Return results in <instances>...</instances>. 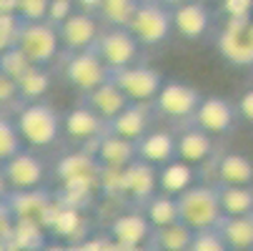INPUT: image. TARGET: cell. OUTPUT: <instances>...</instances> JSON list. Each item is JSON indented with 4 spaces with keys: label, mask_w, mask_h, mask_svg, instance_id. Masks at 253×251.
Listing matches in <instances>:
<instances>
[{
    "label": "cell",
    "mask_w": 253,
    "mask_h": 251,
    "mask_svg": "<svg viewBox=\"0 0 253 251\" xmlns=\"http://www.w3.org/2000/svg\"><path fill=\"white\" fill-rule=\"evenodd\" d=\"M20 141L25 149L43 151L50 149L63 136V121L60 113L53 108L48 100H25L18 103V111L13 118Z\"/></svg>",
    "instance_id": "6da1fadb"
},
{
    "label": "cell",
    "mask_w": 253,
    "mask_h": 251,
    "mask_svg": "<svg viewBox=\"0 0 253 251\" xmlns=\"http://www.w3.org/2000/svg\"><path fill=\"white\" fill-rule=\"evenodd\" d=\"M175 201H178V219H180V224H186L191 231L215 229V224H218L221 216H223L221 206H218L215 184L196 181L183 194H178Z\"/></svg>",
    "instance_id": "7a4b0ae2"
},
{
    "label": "cell",
    "mask_w": 253,
    "mask_h": 251,
    "mask_svg": "<svg viewBox=\"0 0 253 251\" xmlns=\"http://www.w3.org/2000/svg\"><path fill=\"white\" fill-rule=\"evenodd\" d=\"M55 176L63 186V194L70 199H83L100 189V166L85 149L65 153L55 166Z\"/></svg>",
    "instance_id": "3957f363"
},
{
    "label": "cell",
    "mask_w": 253,
    "mask_h": 251,
    "mask_svg": "<svg viewBox=\"0 0 253 251\" xmlns=\"http://www.w3.org/2000/svg\"><path fill=\"white\" fill-rule=\"evenodd\" d=\"M126 28L138 41L140 48L163 46L173 33L170 10L166 5H161L158 0H138V8H135V13H133V18Z\"/></svg>",
    "instance_id": "277c9868"
},
{
    "label": "cell",
    "mask_w": 253,
    "mask_h": 251,
    "mask_svg": "<svg viewBox=\"0 0 253 251\" xmlns=\"http://www.w3.org/2000/svg\"><path fill=\"white\" fill-rule=\"evenodd\" d=\"M215 50L233 68H253V18H226L215 35Z\"/></svg>",
    "instance_id": "5b68a950"
},
{
    "label": "cell",
    "mask_w": 253,
    "mask_h": 251,
    "mask_svg": "<svg viewBox=\"0 0 253 251\" xmlns=\"http://www.w3.org/2000/svg\"><path fill=\"white\" fill-rule=\"evenodd\" d=\"M13 46H18L33 65H43V68H48V65L60 55L58 30H55V25H50L48 20L20 23Z\"/></svg>",
    "instance_id": "8992f818"
},
{
    "label": "cell",
    "mask_w": 253,
    "mask_h": 251,
    "mask_svg": "<svg viewBox=\"0 0 253 251\" xmlns=\"http://www.w3.org/2000/svg\"><path fill=\"white\" fill-rule=\"evenodd\" d=\"M201 98L203 93L186 81H163L156 98L151 100V111L173 121H191Z\"/></svg>",
    "instance_id": "52a82bcc"
},
{
    "label": "cell",
    "mask_w": 253,
    "mask_h": 251,
    "mask_svg": "<svg viewBox=\"0 0 253 251\" xmlns=\"http://www.w3.org/2000/svg\"><path fill=\"white\" fill-rule=\"evenodd\" d=\"M93 50L103 60V65L113 73V70H121V68H128V65L138 63L143 48L128 33V28H103Z\"/></svg>",
    "instance_id": "ba28073f"
},
{
    "label": "cell",
    "mask_w": 253,
    "mask_h": 251,
    "mask_svg": "<svg viewBox=\"0 0 253 251\" xmlns=\"http://www.w3.org/2000/svg\"><path fill=\"white\" fill-rule=\"evenodd\" d=\"M113 83L123 91V96L130 100V103H148L156 98L158 88L163 86V73L146 63H133L128 68H121V70H113L111 73Z\"/></svg>",
    "instance_id": "9c48e42d"
},
{
    "label": "cell",
    "mask_w": 253,
    "mask_h": 251,
    "mask_svg": "<svg viewBox=\"0 0 253 251\" xmlns=\"http://www.w3.org/2000/svg\"><path fill=\"white\" fill-rule=\"evenodd\" d=\"M63 78L76 93L85 96L88 91L111 78V70L103 65L95 50H81V53H68L63 63Z\"/></svg>",
    "instance_id": "30bf717a"
},
{
    "label": "cell",
    "mask_w": 253,
    "mask_h": 251,
    "mask_svg": "<svg viewBox=\"0 0 253 251\" xmlns=\"http://www.w3.org/2000/svg\"><path fill=\"white\" fill-rule=\"evenodd\" d=\"M191 121L196 128L206 131L208 136H226L236 128L238 111H236V103L226 96H203Z\"/></svg>",
    "instance_id": "8fae6325"
},
{
    "label": "cell",
    "mask_w": 253,
    "mask_h": 251,
    "mask_svg": "<svg viewBox=\"0 0 253 251\" xmlns=\"http://www.w3.org/2000/svg\"><path fill=\"white\" fill-rule=\"evenodd\" d=\"M3 166V176L8 191H28V189H38L45 184V161L35 153L33 149H23L8 161L0 163Z\"/></svg>",
    "instance_id": "7c38bea8"
},
{
    "label": "cell",
    "mask_w": 253,
    "mask_h": 251,
    "mask_svg": "<svg viewBox=\"0 0 253 251\" xmlns=\"http://www.w3.org/2000/svg\"><path fill=\"white\" fill-rule=\"evenodd\" d=\"M55 30H58L60 50L81 53V50H93L103 25L95 15L83 13V10H73L60 25H55Z\"/></svg>",
    "instance_id": "4fadbf2b"
},
{
    "label": "cell",
    "mask_w": 253,
    "mask_h": 251,
    "mask_svg": "<svg viewBox=\"0 0 253 251\" xmlns=\"http://www.w3.org/2000/svg\"><path fill=\"white\" fill-rule=\"evenodd\" d=\"M5 201L15 219L38 221L45 226L55 206V194L48 191L45 186H38V189H28V191H8Z\"/></svg>",
    "instance_id": "5bb4252c"
},
{
    "label": "cell",
    "mask_w": 253,
    "mask_h": 251,
    "mask_svg": "<svg viewBox=\"0 0 253 251\" xmlns=\"http://www.w3.org/2000/svg\"><path fill=\"white\" fill-rule=\"evenodd\" d=\"M85 151L93 153V158L98 161L100 168H113V171H123L126 166H130L138 153H135V141L121 138L116 133H103L100 138H95L90 146H85Z\"/></svg>",
    "instance_id": "9a60e30c"
},
{
    "label": "cell",
    "mask_w": 253,
    "mask_h": 251,
    "mask_svg": "<svg viewBox=\"0 0 253 251\" xmlns=\"http://www.w3.org/2000/svg\"><path fill=\"white\" fill-rule=\"evenodd\" d=\"M60 121H63V136L83 143V149L90 146L95 138H100L108 131V123L95 111H90L83 100L78 105H73L70 111L60 113Z\"/></svg>",
    "instance_id": "2e32d148"
},
{
    "label": "cell",
    "mask_w": 253,
    "mask_h": 251,
    "mask_svg": "<svg viewBox=\"0 0 253 251\" xmlns=\"http://www.w3.org/2000/svg\"><path fill=\"white\" fill-rule=\"evenodd\" d=\"M211 8L203 0H191L178 8H170V25L173 33H178L183 41H201L211 30Z\"/></svg>",
    "instance_id": "e0dca14e"
},
{
    "label": "cell",
    "mask_w": 253,
    "mask_h": 251,
    "mask_svg": "<svg viewBox=\"0 0 253 251\" xmlns=\"http://www.w3.org/2000/svg\"><path fill=\"white\" fill-rule=\"evenodd\" d=\"M121 189L130 201L143 206L158 191V168L135 158L130 166H126L121 171Z\"/></svg>",
    "instance_id": "ac0fdd59"
},
{
    "label": "cell",
    "mask_w": 253,
    "mask_h": 251,
    "mask_svg": "<svg viewBox=\"0 0 253 251\" xmlns=\"http://www.w3.org/2000/svg\"><path fill=\"white\" fill-rule=\"evenodd\" d=\"M105 236L111 239L116 246H121L123 251H128V249L148 244V239H151V224L146 221L143 211L121 213V216H116L111 224H108Z\"/></svg>",
    "instance_id": "d6986e66"
},
{
    "label": "cell",
    "mask_w": 253,
    "mask_h": 251,
    "mask_svg": "<svg viewBox=\"0 0 253 251\" xmlns=\"http://www.w3.org/2000/svg\"><path fill=\"white\" fill-rule=\"evenodd\" d=\"M153 111L148 103H128L126 108L108 121V133H116L128 141H138L143 133L151 131Z\"/></svg>",
    "instance_id": "ffe728a7"
},
{
    "label": "cell",
    "mask_w": 253,
    "mask_h": 251,
    "mask_svg": "<svg viewBox=\"0 0 253 251\" xmlns=\"http://www.w3.org/2000/svg\"><path fill=\"white\" fill-rule=\"evenodd\" d=\"M83 98V103L88 105L90 111H95L105 123L111 121L113 116H118L126 105L130 103L126 96H123V91L113 83V78H108V81H103L100 86H95L93 91H88L85 96H81Z\"/></svg>",
    "instance_id": "44dd1931"
},
{
    "label": "cell",
    "mask_w": 253,
    "mask_h": 251,
    "mask_svg": "<svg viewBox=\"0 0 253 251\" xmlns=\"http://www.w3.org/2000/svg\"><path fill=\"white\" fill-rule=\"evenodd\" d=\"M135 153L151 166H163L175 158V136L170 131H148L135 141Z\"/></svg>",
    "instance_id": "7402d4cb"
},
{
    "label": "cell",
    "mask_w": 253,
    "mask_h": 251,
    "mask_svg": "<svg viewBox=\"0 0 253 251\" xmlns=\"http://www.w3.org/2000/svg\"><path fill=\"white\" fill-rule=\"evenodd\" d=\"M211 156H213V136H208L206 131L191 126L175 136V158L191 166H201Z\"/></svg>",
    "instance_id": "603a6c76"
},
{
    "label": "cell",
    "mask_w": 253,
    "mask_h": 251,
    "mask_svg": "<svg viewBox=\"0 0 253 251\" xmlns=\"http://www.w3.org/2000/svg\"><path fill=\"white\" fill-rule=\"evenodd\" d=\"M215 184L218 186H253V161L246 153L231 151L215 163Z\"/></svg>",
    "instance_id": "cb8c5ba5"
},
{
    "label": "cell",
    "mask_w": 253,
    "mask_h": 251,
    "mask_svg": "<svg viewBox=\"0 0 253 251\" xmlns=\"http://www.w3.org/2000/svg\"><path fill=\"white\" fill-rule=\"evenodd\" d=\"M198 166H191L180 158H173L163 166H158V191L168 194V196H178L183 194L188 186L196 184L198 178Z\"/></svg>",
    "instance_id": "d4e9b609"
},
{
    "label": "cell",
    "mask_w": 253,
    "mask_h": 251,
    "mask_svg": "<svg viewBox=\"0 0 253 251\" xmlns=\"http://www.w3.org/2000/svg\"><path fill=\"white\" fill-rule=\"evenodd\" d=\"M215 231L221 234L231 251H253V213L221 216V221L215 224Z\"/></svg>",
    "instance_id": "484cf974"
},
{
    "label": "cell",
    "mask_w": 253,
    "mask_h": 251,
    "mask_svg": "<svg viewBox=\"0 0 253 251\" xmlns=\"http://www.w3.org/2000/svg\"><path fill=\"white\" fill-rule=\"evenodd\" d=\"M218 206L223 216H246L253 213V186H218Z\"/></svg>",
    "instance_id": "4316f807"
},
{
    "label": "cell",
    "mask_w": 253,
    "mask_h": 251,
    "mask_svg": "<svg viewBox=\"0 0 253 251\" xmlns=\"http://www.w3.org/2000/svg\"><path fill=\"white\" fill-rule=\"evenodd\" d=\"M15 91H18V100H43L45 93L50 91V73L43 65H30L25 73L15 81Z\"/></svg>",
    "instance_id": "83f0119b"
},
{
    "label": "cell",
    "mask_w": 253,
    "mask_h": 251,
    "mask_svg": "<svg viewBox=\"0 0 253 251\" xmlns=\"http://www.w3.org/2000/svg\"><path fill=\"white\" fill-rule=\"evenodd\" d=\"M193 239V231L186 226V224H168V226H158V229H151V239L148 244L158 251H186L188 244Z\"/></svg>",
    "instance_id": "f1b7e54d"
},
{
    "label": "cell",
    "mask_w": 253,
    "mask_h": 251,
    "mask_svg": "<svg viewBox=\"0 0 253 251\" xmlns=\"http://www.w3.org/2000/svg\"><path fill=\"white\" fill-rule=\"evenodd\" d=\"M143 216H146V221L151 224V229L180 221L178 219V201H175V196L156 191L146 203H143Z\"/></svg>",
    "instance_id": "f546056e"
},
{
    "label": "cell",
    "mask_w": 253,
    "mask_h": 251,
    "mask_svg": "<svg viewBox=\"0 0 253 251\" xmlns=\"http://www.w3.org/2000/svg\"><path fill=\"white\" fill-rule=\"evenodd\" d=\"M138 8V0H100L95 18L103 28H126Z\"/></svg>",
    "instance_id": "4dcf8cb0"
},
{
    "label": "cell",
    "mask_w": 253,
    "mask_h": 251,
    "mask_svg": "<svg viewBox=\"0 0 253 251\" xmlns=\"http://www.w3.org/2000/svg\"><path fill=\"white\" fill-rule=\"evenodd\" d=\"M10 241H13V246H15L18 251H41V246L48 241V231H45V226L38 224V221L15 219Z\"/></svg>",
    "instance_id": "1f68e13d"
},
{
    "label": "cell",
    "mask_w": 253,
    "mask_h": 251,
    "mask_svg": "<svg viewBox=\"0 0 253 251\" xmlns=\"http://www.w3.org/2000/svg\"><path fill=\"white\" fill-rule=\"evenodd\" d=\"M23 141H20V133L13 123V118L0 113V163L8 161L10 156H15L18 151H23Z\"/></svg>",
    "instance_id": "d6a6232c"
},
{
    "label": "cell",
    "mask_w": 253,
    "mask_h": 251,
    "mask_svg": "<svg viewBox=\"0 0 253 251\" xmlns=\"http://www.w3.org/2000/svg\"><path fill=\"white\" fill-rule=\"evenodd\" d=\"M30 65H33V63L25 58V53H23L18 46H8L3 53H0V70H3V73H5L13 83L25 73Z\"/></svg>",
    "instance_id": "836d02e7"
},
{
    "label": "cell",
    "mask_w": 253,
    "mask_h": 251,
    "mask_svg": "<svg viewBox=\"0 0 253 251\" xmlns=\"http://www.w3.org/2000/svg\"><path fill=\"white\" fill-rule=\"evenodd\" d=\"M186 251H231V249L215 229H206V231H193V239Z\"/></svg>",
    "instance_id": "e575fe53"
},
{
    "label": "cell",
    "mask_w": 253,
    "mask_h": 251,
    "mask_svg": "<svg viewBox=\"0 0 253 251\" xmlns=\"http://www.w3.org/2000/svg\"><path fill=\"white\" fill-rule=\"evenodd\" d=\"M50 0H18V18L20 23H35V20H45Z\"/></svg>",
    "instance_id": "d590c367"
},
{
    "label": "cell",
    "mask_w": 253,
    "mask_h": 251,
    "mask_svg": "<svg viewBox=\"0 0 253 251\" xmlns=\"http://www.w3.org/2000/svg\"><path fill=\"white\" fill-rule=\"evenodd\" d=\"M73 10H78L73 0H50L48 10H45V20H48L50 25H60Z\"/></svg>",
    "instance_id": "8d00e7d4"
},
{
    "label": "cell",
    "mask_w": 253,
    "mask_h": 251,
    "mask_svg": "<svg viewBox=\"0 0 253 251\" xmlns=\"http://www.w3.org/2000/svg\"><path fill=\"white\" fill-rule=\"evenodd\" d=\"M226 18H253V0H223Z\"/></svg>",
    "instance_id": "74e56055"
},
{
    "label": "cell",
    "mask_w": 253,
    "mask_h": 251,
    "mask_svg": "<svg viewBox=\"0 0 253 251\" xmlns=\"http://www.w3.org/2000/svg\"><path fill=\"white\" fill-rule=\"evenodd\" d=\"M18 91H15V83L0 70V108H8V105H18Z\"/></svg>",
    "instance_id": "f35d334b"
},
{
    "label": "cell",
    "mask_w": 253,
    "mask_h": 251,
    "mask_svg": "<svg viewBox=\"0 0 253 251\" xmlns=\"http://www.w3.org/2000/svg\"><path fill=\"white\" fill-rule=\"evenodd\" d=\"M13 226H15V216L8 206L5 199H0V244L8 241L13 236Z\"/></svg>",
    "instance_id": "ab89813d"
},
{
    "label": "cell",
    "mask_w": 253,
    "mask_h": 251,
    "mask_svg": "<svg viewBox=\"0 0 253 251\" xmlns=\"http://www.w3.org/2000/svg\"><path fill=\"white\" fill-rule=\"evenodd\" d=\"M236 111H238V118H241V121H246V123L253 126V88H248V91L238 98Z\"/></svg>",
    "instance_id": "60d3db41"
},
{
    "label": "cell",
    "mask_w": 253,
    "mask_h": 251,
    "mask_svg": "<svg viewBox=\"0 0 253 251\" xmlns=\"http://www.w3.org/2000/svg\"><path fill=\"white\" fill-rule=\"evenodd\" d=\"M41 251H76V244H70V241H60V239H55V241H45L43 246H41Z\"/></svg>",
    "instance_id": "b9f144b4"
},
{
    "label": "cell",
    "mask_w": 253,
    "mask_h": 251,
    "mask_svg": "<svg viewBox=\"0 0 253 251\" xmlns=\"http://www.w3.org/2000/svg\"><path fill=\"white\" fill-rule=\"evenodd\" d=\"M73 3H76V8H78V10L90 13V15H95V13H98V8H100V0H73Z\"/></svg>",
    "instance_id": "7bdbcfd3"
},
{
    "label": "cell",
    "mask_w": 253,
    "mask_h": 251,
    "mask_svg": "<svg viewBox=\"0 0 253 251\" xmlns=\"http://www.w3.org/2000/svg\"><path fill=\"white\" fill-rule=\"evenodd\" d=\"M0 13L3 15H18V0H0Z\"/></svg>",
    "instance_id": "ee69618b"
},
{
    "label": "cell",
    "mask_w": 253,
    "mask_h": 251,
    "mask_svg": "<svg viewBox=\"0 0 253 251\" xmlns=\"http://www.w3.org/2000/svg\"><path fill=\"white\" fill-rule=\"evenodd\" d=\"M158 3L170 10V8H178V5H183V3H191V0H158Z\"/></svg>",
    "instance_id": "f6af8a7d"
},
{
    "label": "cell",
    "mask_w": 253,
    "mask_h": 251,
    "mask_svg": "<svg viewBox=\"0 0 253 251\" xmlns=\"http://www.w3.org/2000/svg\"><path fill=\"white\" fill-rule=\"evenodd\" d=\"M8 196V184H5V176H3V166H0V199Z\"/></svg>",
    "instance_id": "bcb514c9"
},
{
    "label": "cell",
    "mask_w": 253,
    "mask_h": 251,
    "mask_svg": "<svg viewBox=\"0 0 253 251\" xmlns=\"http://www.w3.org/2000/svg\"><path fill=\"white\" fill-rule=\"evenodd\" d=\"M128 251H158V249H153L151 244H143V246H135V249H128Z\"/></svg>",
    "instance_id": "7dc6e473"
},
{
    "label": "cell",
    "mask_w": 253,
    "mask_h": 251,
    "mask_svg": "<svg viewBox=\"0 0 253 251\" xmlns=\"http://www.w3.org/2000/svg\"><path fill=\"white\" fill-rule=\"evenodd\" d=\"M5 48H8V43H5V41H0V53H3Z\"/></svg>",
    "instance_id": "c3c4849f"
}]
</instances>
